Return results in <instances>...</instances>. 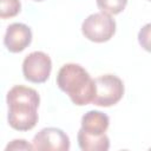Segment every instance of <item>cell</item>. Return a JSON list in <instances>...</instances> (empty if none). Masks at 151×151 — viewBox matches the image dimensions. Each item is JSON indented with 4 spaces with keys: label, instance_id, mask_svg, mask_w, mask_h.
Instances as JSON below:
<instances>
[{
    "label": "cell",
    "instance_id": "cell-1",
    "mask_svg": "<svg viewBox=\"0 0 151 151\" xmlns=\"http://www.w3.org/2000/svg\"><path fill=\"white\" fill-rule=\"evenodd\" d=\"M6 101L8 105L7 120L12 129L29 131L37 125L40 97L34 88L15 85L7 92Z\"/></svg>",
    "mask_w": 151,
    "mask_h": 151
},
{
    "label": "cell",
    "instance_id": "cell-2",
    "mask_svg": "<svg viewBox=\"0 0 151 151\" xmlns=\"http://www.w3.org/2000/svg\"><path fill=\"white\" fill-rule=\"evenodd\" d=\"M57 85L78 106L92 103L96 94L94 79L79 64L63 65L57 76Z\"/></svg>",
    "mask_w": 151,
    "mask_h": 151
},
{
    "label": "cell",
    "instance_id": "cell-3",
    "mask_svg": "<svg viewBox=\"0 0 151 151\" xmlns=\"http://www.w3.org/2000/svg\"><path fill=\"white\" fill-rule=\"evenodd\" d=\"M81 33L93 42L109 41L116 33V21L104 12L90 14L81 24Z\"/></svg>",
    "mask_w": 151,
    "mask_h": 151
},
{
    "label": "cell",
    "instance_id": "cell-4",
    "mask_svg": "<svg viewBox=\"0 0 151 151\" xmlns=\"http://www.w3.org/2000/svg\"><path fill=\"white\" fill-rule=\"evenodd\" d=\"M96 94L92 103L97 106L110 107L116 105L124 96V84L113 74H104L94 79Z\"/></svg>",
    "mask_w": 151,
    "mask_h": 151
},
{
    "label": "cell",
    "instance_id": "cell-5",
    "mask_svg": "<svg viewBox=\"0 0 151 151\" xmlns=\"http://www.w3.org/2000/svg\"><path fill=\"white\" fill-rule=\"evenodd\" d=\"M52 71L51 58L41 51H34L22 61V74L26 80L35 84L45 83Z\"/></svg>",
    "mask_w": 151,
    "mask_h": 151
},
{
    "label": "cell",
    "instance_id": "cell-6",
    "mask_svg": "<svg viewBox=\"0 0 151 151\" xmlns=\"http://www.w3.org/2000/svg\"><path fill=\"white\" fill-rule=\"evenodd\" d=\"M33 150L67 151L70 149L68 136L58 127H45L40 130L32 140Z\"/></svg>",
    "mask_w": 151,
    "mask_h": 151
},
{
    "label": "cell",
    "instance_id": "cell-7",
    "mask_svg": "<svg viewBox=\"0 0 151 151\" xmlns=\"http://www.w3.org/2000/svg\"><path fill=\"white\" fill-rule=\"evenodd\" d=\"M32 42V31L31 28L21 22L11 24L5 33L4 44L6 48L12 53L22 52Z\"/></svg>",
    "mask_w": 151,
    "mask_h": 151
},
{
    "label": "cell",
    "instance_id": "cell-8",
    "mask_svg": "<svg viewBox=\"0 0 151 151\" xmlns=\"http://www.w3.org/2000/svg\"><path fill=\"white\" fill-rule=\"evenodd\" d=\"M110 125L109 116L105 114L101 111L91 110L86 112L81 117V130L85 132L93 134V136H100L106 132Z\"/></svg>",
    "mask_w": 151,
    "mask_h": 151
},
{
    "label": "cell",
    "instance_id": "cell-9",
    "mask_svg": "<svg viewBox=\"0 0 151 151\" xmlns=\"http://www.w3.org/2000/svg\"><path fill=\"white\" fill-rule=\"evenodd\" d=\"M77 139L78 145L83 151H106L110 149V139L105 133L93 136L80 129L78 131Z\"/></svg>",
    "mask_w": 151,
    "mask_h": 151
},
{
    "label": "cell",
    "instance_id": "cell-10",
    "mask_svg": "<svg viewBox=\"0 0 151 151\" xmlns=\"http://www.w3.org/2000/svg\"><path fill=\"white\" fill-rule=\"evenodd\" d=\"M98 8L110 15H116L123 12L127 5V0H96Z\"/></svg>",
    "mask_w": 151,
    "mask_h": 151
},
{
    "label": "cell",
    "instance_id": "cell-11",
    "mask_svg": "<svg viewBox=\"0 0 151 151\" xmlns=\"http://www.w3.org/2000/svg\"><path fill=\"white\" fill-rule=\"evenodd\" d=\"M21 9L20 0H0V18L7 19L15 17Z\"/></svg>",
    "mask_w": 151,
    "mask_h": 151
},
{
    "label": "cell",
    "instance_id": "cell-12",
    "mask_svg": "<svg viewBox=\"0 0 151 151\" xmlns=\"http://www.w3.org/2000/svg\"><path fill=\"white\" fill-rule=\"evenodd\" d=\"M138 42L147 52H151V22L144 25L138 32Z\"/></svg>",
    "mask_w": 151,
    "mask_h": 151
},
{
    "label": "cell",
    "instance_id": "cell-13",
    "mask_svg": "<svg viewBox=\"0 0 151 151\" xmlns=\"http://www.w3.org/2000/svg\"><path fill=\"white\" fill-rule=\"evenodd\" d=\"M5 150H33V145L28 144L25 139H14L6 146Z\"/></svg>",
    "mask_w": 151,
    "mask_h": 151
},
{
    "label": "cell",
    "instance_id": "cell-14",
    "mask_svg": "<svg viewBox=\"0 0 151 151\" xmlns=\"http://www.w3.org/2000/svg\"><path fill=\"white\" fill-rule=\"evenodd\" d=\"M33 1H44V0H33Z\"/></svg>",
    "mask_w": 151,
    "mask_h": 151
},
{
    "label": "cell",
    "instance_id": "cell-15",
    "mask_svg": "<svg viewBox=\"0 0 151 151\" xmlns=\"http://www.w3.org/2000/svg\"><path fill=\"white\" fill-rule=\"evenodd\" d=\"M147 1H151V0H147Z\"/></svg>",
    "mask_w": 151,
    "mask_h": 151
}]
</instances>
